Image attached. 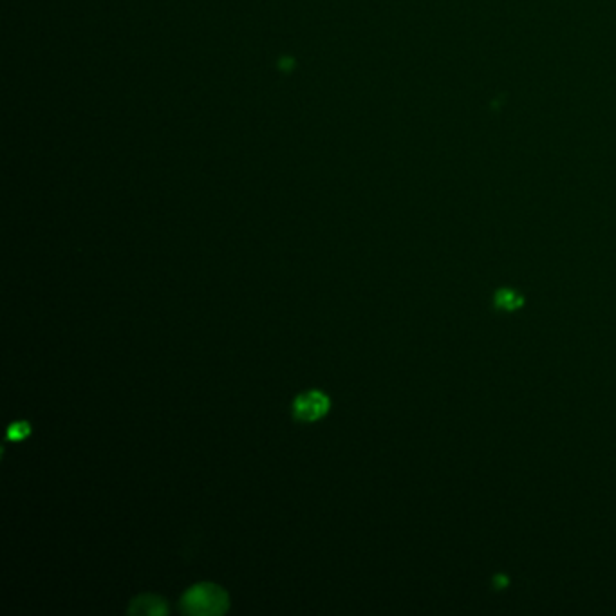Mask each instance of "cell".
<instances>
[{
	"mask_svg": "<svg viewBox=\"0 0 616 616\" xmlns=\"http://www.w3.org/2000/svg\"><path fill=\"white\" fill-rule=\"evenodd\" d=\"M228 608L230 599L226 591L208 582L192 585L181 599L183 613L194 616H221L228 611Z\"/></svg>",
	"mask_w": 616,
	"mask_h": 616,
	"instance_id": "1",
	"label": "cell"
},
{
	"mask_svg": "<svg viewBox=\"0 0 616 616\" xmlns=\"http://www.w3.org/2000/svg\"><path fill=\"white\" fill-rule=\"evenodd\" d=\"M329 408H331V401L328 394H324L322 390H307L295 399L293 416L297 417L298 422H316L329 413Z\"/></svg>",
	"mask_w": 616,
	"mask_h": 616,
	"instance_id": "2",
	"label": "cell"
},
{
	"mask_svg": "<svg viewBox=\"0 0 616 616\" xmlns=\"http://www.w3.org/2000/svg\"><path fill=\"white\" fill-rule=\"evenodd\" d=\"M130 615L136 616H164L169 613V606L164 599L155 594H139L132 600L129 608Z\"/></svg>",
	"mask_w": 616,
	"mask_h": 616,
	"instance_id": "3",
	"label": "cell"
},
{
	"mask_svg": "<svg viewBox=\"0 0 616 616\" xmlns=\"http://www.w3.org/2000/svg\"><path fill=\"white\" fill-rule=\"evenodd\" d=\"M495 306L506 311H515L523 306V297L511 289H501L495 293Z\"/></svg>",
	"mask_w": 616,
	"mask_h": 616,
	"instance_id": "4",
	"label": "cell"
},
{
	"mask_svg": "<svg viewBox=\"0 0 616 616\" xmlns=\"http://www.w3.org/2000/svg\"><path fill=\"white\" fill-rule=\"evenodd\" d=\"M31 434V426L27 422H17L8 429V438L13 441H22Z\"/></svg>",
	"mask_w": 616,
	"mask_h": 616,
	"instance_id": "5",
	"label": "cell"
},
{
	"mask_svg": "<svg viewBox=\"0 0 616 616\" xmlns=\"http://www.w3.org/2000/svg\"><path fill=\"white\" fill-rule=\"evenodd\" d=\"M495 584L499 585V587H505V585L508 584V578H505V576H495Z\"/></svg>",
	"mask_w": 616,
	"mask_h": 616,
	"instance_id": "6",
	"label": "cell"
}]
</instances>
